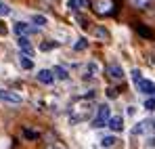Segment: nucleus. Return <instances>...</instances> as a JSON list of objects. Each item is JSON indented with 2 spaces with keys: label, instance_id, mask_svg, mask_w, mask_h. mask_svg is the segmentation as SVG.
<instances>
[{
  "label": "nucleus",
  "instance_id": "nucleus-1",
  "mask_svg": "<svg viewBox=\"0 0 155 149\" xmlns=\"http://www.w3.org/2000/svg\"><path fill=\"white\" fill-rule=\"evenodd\" d=\"M109 118H111V109H109V105H99V107H97V116H94V120H92V128L107 126Z\"/></svg>",
  "mask_w": 155,
  "mask_h": 149
},
{
  "label": "nucleus",
  "instance_id": "nucleus-19",
  "mask_svg": "<svg viewBox=\"0 0 155 149\" xmlns=\"http://www.w3.org/2000/svg\"><path fill=\"white\" fill-rule=\"evenodd\" d=\"M145 109H147V111H153L155 109V97H151V99L145 101Z\"/></svg>",
  "mask_w": 155,
  "mask_h": 149
},
{
  "label": "nucleus",
  "instance_id": "nucleus-12",
  "mask_svg": "<svg viewBox=\"0 0 155 149\" xmlns=\"http://www.w3.org/2000/svg\"><path fill=\"white\" fill-rule=\"evenodd\" d=\"M52 72H54V78H57V80H67V78H69V72H67L63 65H54Z\"/></svg>",
  "mask_w": 155,
  "mask_h": 149
},
{
  "label": "nucleus",
  "instance_id": "nucleus-3",
  "mask_svg": "<svg viewBox=\"0 0 155 149\" xmlns=\"http://www.w3.org/2000/svg\"><path fill=\"white\" fill-rule=\"evenodd\" d=\"M134 86H136L138 93H143V95H147V97H155V82H151V80H147V78L140 76V78L134 82Z\"/></svg>",
  "mask_w": 155,
  "mask_h": 149
},
{
  "label": "nucleus",
  "instance_id": "nucleus-20",
  "mask_svg": "<svg viewBox=\"0 0 155 149\" xmlns=\"http://www.w3.org/2000/svg\"><path fill=\"white\" fill-rule=\"evenodd\" d=\"M130 76H132V80H134V82H136V80H138V78H140V72H138V69H132V72H130Z\"/></svg>",
  "mask_w": 155,
  "mask_h": 149
},
{
  "label": "nucleus",
  "instance_id": "nucleus-22",
  "mask_svg": "<svg viewBox=\"0 0 155 149\" xmlns=\"http://www.w3.org/2000/svg\"><path fill=\"white\" fill-rule=\"evenodd\" d=\"M147 147H155V139H147Z\"/></svg>",
  "mask_w": 155,
  "mask_h": 149
},
{
  "label": "nucleus",
  "instance_id": "nucleus-14",
  "mask_svg": "<svg viewBox=\"0 0 155 149\" xmlns=\"http://www.w3.org/2000/svg\"><path fill=\"white\" fill-rule=\"evenodd\" d=\"M115 143H117V139H115V137H111V134L101 139V147H113Z\"/></svg>",
  "mask_w": 155,
  "mask_h": 149
},
{
  "label": "nucleus",
  "instance_id": "nucleus-16",
  "mask_svg": "<svg viewBox=\"0 0 155 149\" xmlns=\"http://www.w3.org/2000/svg\"><path fill=\"white\" fill-rule=\"evenodd\" d=\"M86 46H88V40H86V38H80L76 44H74V50H84Z\"/></svg>",
  "mask_w": 155,
  "mask_h": 149
},
{
  "label": "nucleus",
  "instance_id": "nucleus-21",
  "mask_svg": "<svg viewBox=\"0 0 155 149\" xmlns=\"http://www.w3.org/2000/svg\"><path fill=\"white\" fill-rule=\"evenodd\" d=\"M88 72H90V74H94V72H97V65H94V63L86 65V74H88Z\"/></svg>",
  "mask_w": 155,
  "mask_h": 149
},
{
  "label": "nucleus",
  "instance_id": "nucleus-23",
  "mask_svg": "<svg viewBox=\"0 0 155 149\" xmlns=\"http://www.w3.org/2000/svg\"><path fill=\"white\" fill-rule=\"evenodd\" d=\"M0 32H2V34H4V32H6V29H4V27H0Z\"/></svg>",
  "mask_w": 155,
  "mask_h": 149
},
{
  "label": "nucleus",
  "instance_id": "nucleus-4",
  "mask_svg": "<svg viewBox=\"0 0 155 149\" xmlns=\"http://www.w3.org/2000/svg\"><path fill=\"white\" fill-rule=\"evenodd\" d=\"M40 27H36V25H29L25 21H17V23L13 25V32L17 34V36H31L34 32H38Z\"/></svg>",
  "mask_w": 155,
  "mask_h": 149
},
{
  "label": "nucleus",
  "instance_id": "nucleus-2",
  "mask_svg": "<svg viewBox=\"0 0 155 149\" xmlns=\"http://www.w3.org/2000/svg\"><path fill=\"white\" fill-rule=\"evenodd\" d=\"M0 101L6 103V105H21L23 97L15 90H8V88H0Z\"/></svg>",
  "mask_w": 155,
  "mask_h": 149
},
{
  "label": "nucleus",
  "instance_id": "nucleus-18",
  "mask_svg": "<svg viewBox=\"0 0 155 149\" xmlns=\"http://www.w3.org/2000/svg\"><path fill=\"white\" fill-rule=\"evenodd\" d=\"M130 2H132V6H136V8H145L151 0H130Z\"/></svg>",
  "mask_w": 155,
  "mask_h": 149
},
{
  "label": "nucleus",
  "instance_id": "nucleus-17",
  "mask_svg": "<svg viewBox=\"0 0 155 149\" xmlns=\"http://www.w3.org/2000/svg\"><path fill=\"white\" fill-rule=\"evenodd\" d=\"M109 6H111L109 0H101V2H99V11H101V13H109V11H111Z\"/></svg>",
  "mask_w": 155,
  "mask_h": 149
},
{
  "label": "nucleus",
  "instance_id": "nucleus-13",
  "mask_svg": "<svg viewBox=\"0 0 155 149\" xmlns=\"http://www.w3.org/2000/svg\"><path fill=\"white\" fill-rule=\"evenodd\" d=\"M31 23L36 25V27H44V25L48 23V19H46L44 15H34V17H31Z\"/></svg>",
  "mask_w": 155,
  "mask_h": 149
},
{
  "label": "nucleus",
  "instance_id": "nucleus-6",
  "mask_svg": "<svg viewBox=\"0 0 155 149\" xmlns=\"http://www.w3.org/2000/svg\"><path fill=\"white\" fill-rule=\"evenodd\" d=\"M107 76L111 78V80H124L126 74H124V69H122V65H117V63H111V65H107Z\"/></svg>",
  "mask_w": 155,
  "mask_h": 149
},
{
  "label": "nucleus",
  "instance_id": "nucleus-7",
  "mask_svg": "<svg viewBox=\"0 0 155 149\" xmlns=\"http://www.w3.org/2000/svg\"><path fill=\"white\" fill-rule=\"evenodd\" d=\"M17 46H19V52H25V55H34V49H31V42H29V36H17Z\"/></svg>",
  "mask_w": 155,
  "mask_h": 149
},
{
  "label": "nucleus",
  "instance_id": "nucleus-8",
  "mask_svg": "<svg viewBox=\"0 0 155 149\" xmlns=\"http://www.w3.org/2000/svg\"><path fill=\"white\" fill-rule=\"evenodd\" d=\"M36 78H38V82H42V84H46V86L57 80L52 69H38V76H36Z\"/></svg>",
  "mask_w": 155,
  "mask_h": 149
},
{
  "label": "nucleus",
  "instance_id": "nucleus-5",
  "mask_svg": "<svg viewBox=\"0 0 155 149\" xmlns=\"http://www.w3.org/2000/svg\"><path fill=\"white\" fill-rule=\"evenodd\" d=\"M151 130H155V120H143L134 126L132 134H145V132H151Z\"/></svg>",
  "mask_w": 155,
  "mask_h": 149
},
{
  "label": "nucleus",
  "instance_id": "nucleus-11",
  "mask_svg": "<svg viewBox=\"0 0 155 149\" xmlns=\"http://www.w3.org/2000/svg\"><path fill=\"white\" fill-rule=\"evenodd\" d=\"M67 6L71 11H84L88 8V0H67Z\"/></svg>",
  "mask_w": 155,
  "mask_h": 149
},
{
  "label": "nucleus",
  "instance_id": "nucleus-15",
  "mask_svg": "<svg viewBox=\"0 0 155 149\" xmlns=\"http://www.w3.org/2000/svg\"><path fill=\"white\" fill-rule=\"evenodd\" d=\"M8 15H11V6L4 0H0V17H8Z\"/></svg>",
  "mask_w": 155,
  "mask_h": 149
},
{
  "label": "nucleus",
  "instance_id": "nucleus-10",
  "mask_svg": "<svg viewBox=\"0 0 155 149\" xmlns=\"http://www.w3.org/2000/svg\"><path fill=\"white\" fill-rule=\"evenodd\" d=\"M19 65L23 67V69H34V61H31V57L29 55H25V52H19Z\"/></svg>",
  "mask_w": 155,
  "mask_h": 149
},
{
  "label": "nucleus",
  "instance_id": "nucleus-9",
  "mask_svg": "<svg viewBox=\"0 0 155 149\" xmlns=\"http://www.w3.org/2000/svg\"><path fill=\"white\" fill-rule=\"evenodd\" d=\"M107 126H109L113 132H120V130H124V118H122V116H111L109 122H107Z\"/></svg>",
  "mask_w": 155,
  "mask_h": 149
}]
</instances>
